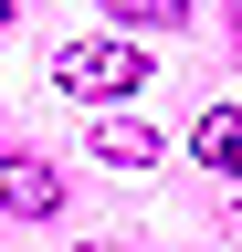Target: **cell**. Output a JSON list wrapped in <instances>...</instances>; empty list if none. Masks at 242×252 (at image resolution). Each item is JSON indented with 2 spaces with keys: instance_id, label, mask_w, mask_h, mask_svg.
<instances>
[{
  "instance_id": "cell-5",
  "label": "cell",
  "mask_w": 242,
  "mask_h": 252,
  "mask_svg": "<svg viewBox=\"0 0 242 252\" xmlns=\"http://www.w3.org/2000/svg\"><path fill=\"white\" fill-rule=\"evenodd\" d=\"M116 21H137V32H179V11H190V0H105Z\"/></svg>"
},
{
  "instance_id": "cell-2",
  "label": "cell",
  "mask_w": 242,
  "mask_h": 252,
  "mask_svg": "<svg viewBox=\"0 0 242 252\" xmlns=\"http://www.w3.org/2000/svg\"><path fill=\"white\" fill-rule=\"evenodd\" d=\"M64 210V179L42 168V158H11L0 147V220H53Z\"/></svg>"
},
{
  "instance_id": "cell-1",
  "label": "cell",
  "mask_w": 242,
  "mask_h": 252,
  "mask_svg": "<svg viewBox=\"0 0 242 252\" xmlns=\"http://www.w3.org/2000/svg\"><path fill=\"white\" fill-rule=\"evenodd\" d=\"M53 74H64V94H137L147 84V42H64L53 53Z\"/></svg>"
},
{
  "instance_id": "cell-4",
  "label": "cell",
  "mask_w": 242,
  "mask_h": 252,
  "mask_svg": "<svg viewBox=\"0 0 242 252\" xmlns=\"http://www.w3.org/2000/svg\"><path fill=\"white\" fill-rule=\"evenodd\" d=\"M95 158L105 168H158V126H95Z\"/></svg>"
},
{
  "instance_id": "cell-3",
  "label": "cell",
  "mask_w": 242,
  "mask_h": 252,
  "mask_svg": "<svg viewBox=\"0 0 242 252\" xmlns=\"http://www.w3.org/2000/svg\"><path fill=\"white\" fill-rule=\"evenodd\" d=\"M200 168H221V179L242 189V105H210V116H200Z\"/></svg>"
}]
</instances>
